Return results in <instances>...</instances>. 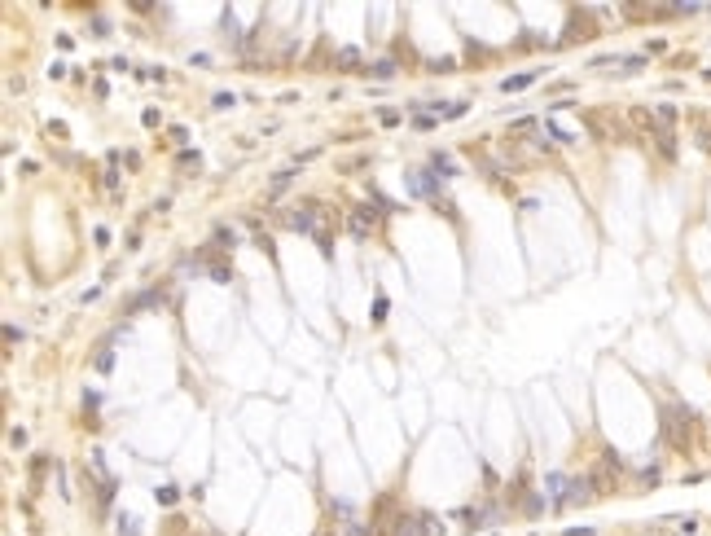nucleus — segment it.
<instances>
[{
  "label": "nucleus",
  "instance_id": "1",
  "mask_svg": "<svg viewBox=\"0 0 711 536\" xmlns=\"http://www.w3.org/2000/svg\"><path fill=\"white\" fill-rule=\"evenodd\" d=\"M659 431H663V444H672L677 453H690L694 448V413L690 404H668L659 418Z\"/></svg>",
  "mask_w": 711,
  "mask_h": 536
},
{
  "label": "nucleus",
  "instance_id": "2",
  "mask_svg": "<svg viewBox=\"0 0 711 536\" xmlns=\"http://www.w3.org/2000/svg\"><path fill=\"white\" fill-rule=\"evenodd\" d=\"M286 224H290V229H299V233H312V237H317V233L325 229V224H321V202H299L290 216H286Z\"/></svg>",
  "mask_w": 711,
  "mask_h": 536
},
{
  "label": "nucleus",
  "instance_id": "3",
  "mask_svg": "<svg viewBox=\"0 0 711 536\" xmlns=\"http://www.w3.org/2000/svg\"><path fill=\"white\" fill-rule=\"evenodd\" d=\"M404 185H408V194H413V198H430V202H439V176L430 172V168L404 172Z\"/></svg>",
  "mask_w": 711,
  "mask_h": 536
},
{
  "label": "nucleus",
  "instance_id": "4",
  "mask_svg": "<svg viewBox=\"0 0 711 536\" xmlns=\"http://www.w3.org/2000/svg\"><path fill=\"white\" fill-rule=\"evenodd\" d=\"M347 229H352V237H373V229H378V211H373V207H352Z\"/></svg>",
  "mask_w": 711,
  "mask_h": 536
},
{
  "label": "nucleus",
  "instance_id": "5",
  "mask_svg": "<svg viewBox=\"0 0 711 536\" xmlns=\"http://www.w3.org/2000/svg\"><path fill=\"white\" fill-rule=\"evenodd\" d=\"M588 484H593V493H614V488H619V470L606 466V461H597V466L588 470Z\"/></svg>",
  "mask_w": 711,
  "mask_h": 536
},
{
  "label": "nucleus",
  "instance_id": "6",
  "mask_svg": "<svg viewBox=\"0 0 711 536\" xmlns=\"http://www.w3.org/2000/svg\"><path fill=\"white\" fill-rule=\"evenodd\" d=\"M588 488H593V484H588V475H584V479H566V497H562V506H580V502H588V497H593Z\"/></svg>",
  "mask_w": 711,
  "mask_h": 536
},
{
  "label": "nucleus",
  "instance_id": "7",
  "mask_svg": "<svg viewBox=\"0 0 711 536\" xmlns=\"http://www.w3.org/2000/svg\"><path fill=\"white\" fill-rule=\"evenodd\" d=\"M391 536H421V515H395Z\"/></svg>",
  "mask_w": 711,
  "mask_h": 536
},
{
  "label": "nucleus",
  "instance_id": "8",
  "mask_svg": "<svg viewBox=\"0 0 711 536\" xmlns=\"http://www.w3.org/2000/svg\"><path fill=\"white\" fill-rule=\"evenodd\" d=\"M654 146L668 163H677V132H672V128H654Z\"/></svg>",
  "mask_w": 711,
  "mask_h": 536
},
{
  "label": "nucleus",
  "instance_id": "9",
  "mask_svg": "<svg viewBox=\"0 0 711 536\" xmlns=\"http://www.w3.org/2000/svg\"><path fill=\"white\" fill-rule=\"evenodd\" d=\"M163 299H167V295H163V286H154V290H141L137 299L128 304V312H141V308H163Z\"/></svg>",
  "mask_w": 711,
  "mask_h": 536
},
{
  "label": "nucleus",
  "instance_id": "10",
  "mask_svg": "<svg viewBox=\"0 0 711 536\" xmlns=\"http://www.w3.org/2000/svg\"><path fill=\"white\" fill-rule=\"evenodd\" d=\"M694 146L711 154V119L707 115H694Z\"/></svg>",
  "mask_w": 711,
  "mask_h": 536
},
{
  "label": "nucleus",
  "instance_id": "11",
  "mask_svg": "<svg viewBox=\"0 0 711 536\" xmlns=\"http://www.w3.org/2000/svg\"><path fill=\"white\" fill-rule=\"evenodd\" d=\"M430 172H435V176H457L452 154H430Z\"/></svg>",
  "mask_w": 711,
  "mask_h": 536
},
{
  "label": "nucleus",
  "instance_id": "12",
  "mask_svg": "<svg viewBox=\"0 0 711 536\" xmlns=\"http://www.w3.org/2000/svg\"><path fill=\"white\" fill-rule=\"evenodd\" d=\"M532 79H536V70H527V75H510V79H501V88H505V92H518V88L532 84Z\"/></svg>",
  "mask_w": 711,
  "mask_h": 536
},
{
  "label": "nucleus",
  "instance_id": "13",
  "mask_svg": "<svg viewBox=\"0 0 711 536\" xmlns=\"http://www.w3.org/2000/svg\"><path fill=\"white\" fill-rule=\"evenodd\" d=\"M347 536H378V528L365 523V519H352V523H347Z\"/></svg>",
  "mask_w": 711,
  "mask_h": 536
},
{
  "label": "nucleus",
  "instance_id": "14",
  "mask_svg": "<svg viewBox=\"0 0 711 536\" xmlns=\"http://www.w3.org/2000/svg\"><path fill=\"white\" fill-rule=\"evenodd\" d=\"M421 536H443V523L435 515H421Z\"/></svg>",
  "mask_w": 711,
  "mask_h": 536
},
{
  "label": "nucleus",
  "instance_id": "15",
  "mask_svg": "<svg viewBox=\"0 0 711 536\" xmlns=\"http://www.w3.org/2000/svg\"><path fill=\"white\" fill-rule=\"evenodd\" d=\"M373 75H378V79H395V62H391V57H382V62H373Z\"/></svg>",
  "mask_w": 711,
  "mask_h": 536
},
{
  "label": "nucleus",
  "instance_id": "16",
  "mask_svg": "<svg viewBox=\"0 0 711 536\" xmlns=\"http://www.w3.org/2000/svg\"><path fill=\"white\" fill-rule=\"evenodd\" d=\"M154 497H159V506H176V497H180V493H176V484H163Z\"/></svg>",
  "mask_w": 711,
  "mask_h": 536
},
{
  "label": "nucleus",
  "instance_id": "17",
  "mask_svg": "<svg viewBox=\"0 0 711 536\" xmlns=\"http://www.w3.org/2000/svg\"><path fill=\"white\" fill-rule=\"evenodd\" d=\"M211 281L228 286V281H233V268H228V264H211Z\"/></svg>",
  "mask_w": 711,
  "mask_h": 536
},
{
  "label": "nucleus",
  "instance_id": "18",
  "mask_svg": "<svg viewBox=\"0 0 711 536\" xmlns=\"http://www.w3.org/2000/svg\"><path fill=\"white\" fill-rule=\"evenodd\" d=\"M290 181H294V168H286V172H277V176H272V194H281V189H286V185H290Z\"/></svg>",
  "mask_w": 711,
  "mask_h": 536
},
{
  "label": "nucleus",
  "instance_id": "19",
  "mask_svg": "<svg viewBox=\"0 0 711 536\" xmlns=\"http://www.w3.org/2000/svg\"><path fill=\"white\" fill-rule=\"evenodd\" d=\"M215 246H224V251H228V246H237V233L233 229H215Z\"/></svg>",
  "mask_w": 711,
  "mask_h": 536
},
{
  "label": "nucleus",
  "instance_id": "20",
  "mask_svg": "<svg viewBox=\"0 0 711 536\" xmlns=\"http://www.w3.org/2000/svg\"><path fill=\"white\" fill-rule=\"evenodd\" d=\"M9 448H27V431H22V426L9 431Z\"/></svg>",
  "mask_w": 711,
  "mask_h": 536
},
{
  "label": "nucleus",
  "instance_id": "21",
  "mask_svg": "<svg viewBox=\"0 0 711 536\" xmlns=\"http://www.w3.org/2000/svg\"><path fill=\"white\" fill-rule=\"evenodd\" d=\"M457 62H452V57H435V62H430L426 70H435V75H443V70H452Z\"/></svg>",
  "mask_w": 711,
  "mask_h": 536
},
{
  "label": "nucleus",
  "instance_id": "22",
  "mask_svg": "<svg viewBox=\"0 0 711 536\" xmlns=\"http://www.w3.org/2000/svg\"><path fill=\"white\" fill-rule=\"evenodd\" d=\"M233 101H237L233 92H215V101H211V106H215V110H228V106H233Z\"/></svg>",
  "mask_w": 711,
  "mask_h": 536
},
{
  "label": "nucleus",
  "instance_id": "23",
  "mask_svg": "<svg viewBox=\"0 0 711 536\" xmlns=\"http://www.w3.org/2000/svg\"><path fill=\"white\" fill-rule=\"evenodd\" d=\"M382 317H387V295H378V299H373V321H382Z\"/></svg>",
  "mask_w": 711,
  "mask_h": 536
},
{
  "label": "nucleus",
  "instance_id": "24",
  "mask_svg": "<svg viewBox=\"0 0 711 536\" xmlns=\"http://www.w3.org/2000/svg\"><path fill=\"white\" fill-rule=\"evenodd\" d=\"M413 128H421V132H426V128H435V115H413Z\"/></svg>",
  "mask_w": 711,
  "mask_h": 536
},
{
  "label": "nucleus",
  "instance_id": "25",
  "mask_svg": "<svg viewBox=\"0 0 711 536\" xmlns=\"http://www.w3.org/2000/svg\"><path fill=\"white\" fill-rule=\"evenodd\" d=\"M523 510H527V515H540V510H545V502H540V497H527Z\"/></svg>",
  "mask_w": 711,
  "mask_h": 536
},
{
  "label": "nucleus",
  "instance_id": "26",
  "mask_svg": "<svg viewBox=\"0 0 711 536\" xmlns=\"http://www.w3.org/2000/svg\"><path fill=\"white\" fill-rule=\"evenodd\" d=\"M92 35H110V22H106V18H92Z\"/></svg>",
  "mask_w": 711,
  "mask_h": 536
},
{
  "label": "nucleus",
  "instance_id": "27",
  "mask_svg": "<svg viewBox=\"0 0 711 536\" xmlns=\"http://www.w3.org/2000/svg\"><path fill=\"white\" fill-rule=\"evenodd\" d=\"M110 365H114V356H110V352H97V369H101V374H106Z\"/></svg>",
  "mask_w": 711,
  "mask_h": 536
},
{
  "label": "nucleus",
  "instance_id": "28",
  "mask_svg": "<svg viewBox=\"0 0 711 536\" xmlns=\"http://www.w3.org/2000/svg\"><path fill=\"white\" fill-rule=\"evenodd\" d=\"M677 523H681V532H685V536H694V532H698V519H677Z\"/></svg>",
  "mask_w": 711,
  "mask_h": 536
},
{
  "label": "nucleus",
  "instance_id": "29",
  "mask_svg": "<svg viewBox=\"0 0 711 536\" xmlns=\"http://www.w3.org/2000/svg\"><path fill=\"white\" fill-rule=\"evenodd\" d=\"M317 536H334V532H330V528H321V532H317Z\"/></svg>",
  "mask_w": 711,
  "mask_h": 536
}]
</instances>
